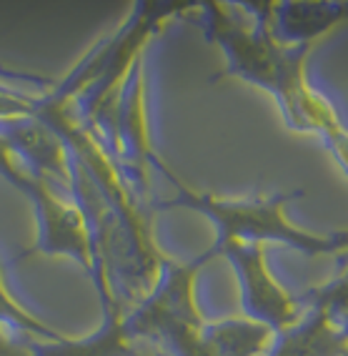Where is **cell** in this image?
Segmentation results:
<instances>
[{
  "instance_id": "8fae6325",
  "label": "cell",
  "mask_w": 348,
  "mask_h": 356,
  "mask_svg": "<svg viewBox=\"0 0 348 356\" xmlns=\"http://www.w3.org/2000/svg\"><path fill=\"white\" fill-rule=\"evenodd\" d=\"M0 321L8 324L10 329H15L18 334H31L33 339H40V341H58L63 339L65 334L45 326L38 316H33L26 306H20L10 289L6 284V274H3V266H0Z\"/></svg>"
},
{
  "instance_id": "30bf717a",
  "label": "cell",
  "mask_w": 348,
  "mask_h": 356,
  "mask_svg": "<svg viewBox=\"0 0 348 356\" xmlns=\"http://www.w3.org/2000/svg\"><path fill=\"white\" fill-rule=\"evenodd\" d=\"M304 309H318L329 314L335 324L348 316V254L343 256V268L331 281L310 289L308 293L298 296Z\"/></svg>"
},
{
  "instance_id": "7c38bea8",
  "label": "cell",
  "mask_w": 348,
  "mask_h": 356,
  "mask_svg": "<svg viewBox=\"0 0 348 356\" xmlns=\"http://www.w3.org/2000/svg\"><path fill=\"white\" fill-rule=\"evenodd\" d=\"M343 356H348V349H346V354H343Z\"/></svg>"
},
{
  "instance_id": "9c48e42d",
  "label": "cell",
  "mask_w": 348,
  "mask_h": 356,
  "mask_svg": "<svg viewBox=\"0 0 348 356\" xmlns=\"http://www.w3.org/2000/svg\"><path fill=\"white\" fill-rule=\"evenodd\" d=\"M273 339L276 331L246 316L206 321L201 329V341L210 356H266Z\"/></svg>"
},
{
  "instance_id": "5b68a950",
  "label": "cell",
  "mask_w": 348,
  "mask_h": 356,
  "mask_svg": "<svg viewBox=\"0 0 348 356\" xmlns=\"http://www.w3.org/2000/svg\"><path fill=\"white\" fill-rule=\"evenodd\" d=\"M0 138L6 140L45 184H51L58 193L70 196L73 201V159L56 128L33 113L0 115Z\"/></svg>"
},
{
  "instance_id": "277c9868",
  "label": "cell",
  "mask_w": 348,
  "mask_h": 356,
  "mask_svg": "<svg viewBox=\"0 0 348 356\" xmlns=\"http://www.w3.org/2000/svg\"><path fill=\"white\" fill-rule=\"evenodd\" d=\"M215 256L233 266L238 286H241V306L246 318L268 326L281 334L304 316V306L298 296L288 293L281 281L273 276L266 261V246L243 241H221L213 243Z\"/></svg>"
},
{
  "instance_id": "7a4b0ae2",
  "label": "cell",
  "mask_w": 348,
  "mask_h": 356,
  "mask_svg": "<svg viewBox=\"0 0 348 356\" xmlns=\"http://www.w3.org/2000/svg\"><path fill=\"white\" fill-rule=\"evenodd\" d=\"M158 171L173 184L176 196L153 201V209H188L206 216L215 226V243L221 241H243V243H283L298 254L318 259V256H346L348 254V231H316L301 229L288 218L291 201L304 196V191L271 193V196H251V198H221L213 193L196 191L185 186L171 168L158 161Z\"/></svg>"
},
{
  "instance_id": "6da1fadb",
  "label": "cell",
  "mask_w": 348,
  "mask_h": 356,
  "mask_svg": "<svg viewBox=\"0 0 348 356\" xmlns=\"http://www.w3.org/2000/svg\"><path fill=\"white\" fill-rule=\"evenodd\" d=\"M193 10L203 35L226 56V68L215 78H238L271 93L285 123L296 131L298 108L310 88L306 60L313 48L283 45L273 38L263 3H203Z\"/></svg>"
},
{
  "instance_id": "3957f363",
  "label": "cell",
  "mask_w": 348,
  "mask_h": 356,
  "mask_svg": "<svg viewBox=\"0 0 348 356\" xmlns=\"http://www.w3.org/2000/svg\"><path fill=\"white\" fill-rule=\"evenodd\" d=\"M0 176L26 193L28 201L35 206L40 238L35 248H31V254L40 251L48 256H70L81 264L83 271L93 274V241L83 211L63 193H58L51 184H45L3 138H0Z\"/></svg>"
},
{
  "instance_id": "8992f818",
  "label": "cell",
  "mask_w": 348,
  "mask_h": 356,
  "mask_svg": "<svg viewBox=\"0 0 348 356\" xmlns=\"http://www.w3.org/2000/svg\"><path fill=\"white\" fill-rule=\"evenodd\" d=\"M268 28L273 38L283 45H306L313 48L323 35L348 23V0L331 3H263Z\"/></svg>"
},
{
  "instance_id": "ba28073f",
  "label": "cell",
  "mask_w": 348,
  "mask_h": 356,
  "mask_svg": "<svg viewBox=\"0 0 348 356\" xmlns=\"http://www.w3.org/2000/svg\"><path fill=\"white\" fill-rule=\"evenodd\" d=\"M346 349V331L329 314L306 309L296 324L276 334L266 356H343Z\"/></svg>"
},
{
  "instance_id": "52a82bcc",
  "label": "cell",
  "mask_w": 348,
  "mask_h": 356,
  "mask_svg": "<svg viewBox=\"0 0 348 356\" xmlns=\"http://www.w3.org/2000/svg\"><path fill=\"white\" fill-rule=\"evenodd\" d=\"M106 321L95 334L85 339H58V341H38L31 339L35 356H156L135 349V341L126 331V309L121 304L103 309Z\"/></svg>"
}]
</instances>
